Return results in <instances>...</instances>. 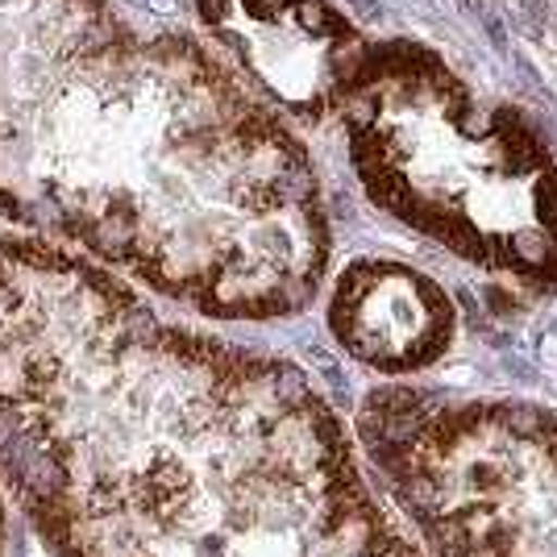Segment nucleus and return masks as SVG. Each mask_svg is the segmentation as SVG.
Masks as SVG:
<instances>
[{
  "mask_svg": "<svg viewBox=\"0 0 557 557\" xmlns=\"http://www.w3.org/2000/svg\"><path fill=\"white\" fill-rule=\"evenodd\" d=\"M121 25L104 0H0V116L29 104Z\"/></svg>",
  "mask_w": 557,
  "mask_h": 557,
  "instance_id": "423d86ee",
  "label": "nucleus"
},
{
  "mask_svg": "<svg viewBox=\"0 0 557 557\" xmlns=\"http://www.w3.org/2000/svg\"><path fill=\"white\" fill-rule=\"evenodd\" d=\"M329 325L358 362L417 371L445 354L454 312L433 278L399 262H358L337 278Z\"/></svg>",
  "mask_w": 557,
  "mask_h": 557,
  "instance_id": "39448f33",
  "label": "nucleus"
},
{
  "mask_svg": "<svg viewBox=\"0 0 557 557\" xmlns=\"http://www.w3.org/2000/svg\"><path fill=\"white\" fill-rule=\"evenodd\" d=\"M0 212L209 317H292L329 230L317 171L242 75L121 25L0 116Z\"/></svg>",
  "mask_w": 557,
  "mask_h": 557,
  "instance_id": "f03ea898",
  "label": "nucleus"
},
{
  "mask_svg": "<svg viewBox=\"0 0 557 557\" xmlns=\"http://www.w3.org/2000/svg\"><path fill=\"white\" fill-rule=\"evenodd\" d=\"M209 34L283 109L333 113L367 42L325 0H200Z\"/></svg>",
  "mask_w": 557,
  "mask_h": 557,
  "instance_id": "20e7f679",
  "label": "nucleus"
},
{
  "mask_svg": "<svg viewBox=\"0 0 557 557\" xmlns=\"http://www.w3.org/2000/svg\"><path fill=\"white\" fill-rule=\"evenodd\" d=\"M337 113L379 209L483 267L557 283V166L520 116L417 42L367 47Z\"/></svg>",
  "mask_w": 557,
  "mask_h": 557,
  "instance_id": "7ed1b4c3",
  "label": "nucleus"
},
{
  "mask_svg": "<svg viewBox=\"0 0 557 557\" xmlns=\"http://www.w3.org/2000/svg\"><path fill=\"white\" fill-rule=\"evenodd\" d=\"M4 536H9V511H4V499H0V557H4Z\"/></svg>",
  "mask_w": 557,
  "mask_h": 557,
  "instance_id": "0eeeda50",
  "label": "nucleus"
},
{
  "mask_svg": "<svg viewBox=\"0 0 557 557\" xmlns=\"http://www.w3.org/2000/svg\"><path fill=\"white\" fill-rule=\"evenodd\" d=\"M0 479L54 557H417L292 362L0 237Z\"/></svg>",
  "mask_w": 557,
  "mask_h": 557,
  "instance_id": "f257e3e1",
  "label": "nucleus"
}]
</instances>
